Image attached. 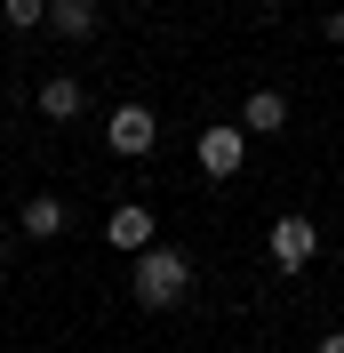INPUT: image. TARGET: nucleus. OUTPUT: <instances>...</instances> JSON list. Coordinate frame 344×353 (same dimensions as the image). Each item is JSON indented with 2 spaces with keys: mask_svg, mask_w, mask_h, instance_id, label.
Here are the masks:
<instances>
[{
  "mask_svg": "<svg viewBox=\"0 0 344 353\" xmlns=\"http://www.w3.org/2000/svg\"><path fill=\"white\" fill-rule=\"evenodd\" d=\"M184 289H193V257H184V249H144V257H136V273H129V297L144 313H169V305H184Z\"/></svg>",
  "mask_w": 344,
  "mask_h": 353,
  "instance_id": "f257e3e1",
  "label": "nucleus"
},
{
  "mask_svg": "<svg viewBox=\"0 0 344 353\" xmlns=\"http://www.w3.org/2000/svg\"><path fill=\"white\" fill-rule=\"evenodd\" d=\"M193 161H200V176H240V161H248V129L240 121H216V129H200V145H193Z\"/></svg>",
  "mask_w": 344,
  "mask_h": 353,
  "instance_id": "f03ea898",
  "label": "nucleus"
},
{
  "mask_svg": "<svg viewBox=\"0 0 344 353\" xmlns=\"http://www.w3.org/2000/svg\"><path fill=\"white\" fill-rule=\"evenodd\" d=\"M152 137H160V112H152V105H120V112L105 121V145H112L120 161H144Z\"/></svg>",
  "mask_w": 344,
  "mask_h": 353,
  "instance_id": "7ed1b4c3",
  "label": "nucleus"
},
{
  "mask_svg": "<svg viewBox=\"0 0 344 353\" xmlns=\"http://www.w3.org/2000/svg\"><path fill=\"white\" fill-rule=\"evenodd\" d=\"M264 249H272L280 273H304V265H312V249H321V225H312V217H272Z\"/></svg>",
  "mask_w": 344,
  "mask_h": 353,
  "instance_id": "20e7f679",
  "label": "nucleus"
},
{
  "mask_svg": "<svg viewBox=\"0 0 344 353\" xmlns=\"http://www.w3.org/2000/svg\"><path fill=\"white\" fill-rule=\"evenodd\" d=\"M105 241H112V249H129V257L160 249V241H152V209H144V201H120V209L105 217Z\"/></svg>",
  "mask_w": 344,
  "mask_h": 353,
  "instance_id": "39448f33",
  "label": "nucleus"
},
{
  "mask_svg": "<svg viewBox=\"0 0 344 353\" xmlns=\"http://www.w3.org/2000/svg\"><path fill=\"white\" fill-rule=\"evenodd\" d=\"M240 129H248V137L288 129V97H280V88H248V97H240Z\"/></svg>",
  "mask_w": 344,
  "mask_h": 353,
  "instance_id": "423d86ee",
  "label": "nucleus"
},
{
  "mask_svg": "<svg viewBox=\"0 0 344 353\" xmlns=\"http://www.w3.org/2000/svg\"><path fill=\"white\" fill-rule=\"evenodd\" d=\"M80 105H88V88L72 81V72H48L41 81V112L48 121H80Z\"/></svg>",
  "mask_w": 344,
  "mask_h": 353,
  "instance_id": "0eeeda50",
  "label": "nucleus"
},
{
  "mask_svg": "<svg viewBox=\"0 0 344 353\" xmlns=\"http://www.w3.org/2000/svg\"><path fill=\"white\" fill-rule=\"evenodd\" d=\"M96 0H48V32H65V41H88V32H96Z\"/></svg>",
  "mask_w": 344,
  "mask_h": 353,
  "instance_id": "6e6552de",
  "label": "nucleus"
},
{
  "mask_svg": "<svg viewBox=\"0 0 344 353\" xmlns=\"http://www.w3.org/2000/svg\"><path fill=\"white\" fill-rule=\"evenodd\" d=\"M24 233H32V241H56V233H65V201L32 193V201H24Z\"/></svg>",
  "mask_w": 344,
  "mask_h": 353,
  "instance_id": "1a4fd4ad",
  "label": "nucleus"
},
{
  "mask_svg": "<svg viewBox=\"0 0 344 353\" xmlns=\"http://www.w3.org/2000/svg\"><path fill=\"white\" fill-rule=\"evenodd\" d=\"M0 17L17 24V32H32V24H48V0H0Z\"/></svg>",
  "mask_w": 344,
  "mask_h": 353,
  "instance_id": "9d476101",
  "label": "nucleus"
},
{
  "mask_svg": "<svg viewBox=\"0 0 344 353\" xmlns=\"http://www.w3.org/2000/svg\"><path fill=\"white\" fill-rule=\"evenodd\" d=\"M321 41H328V48H344V8H328V17H321Z\"/></svg>",
  "mask_w": 344,
  "mask_h": 353,
  "instance_id": "9b49d317",
  "label": "nucleus"
},
{
  "mask_svg": "<svg viewBox=\"0 0 344 353\" xmlns=\"http://www.w3.org/2000/svg\"><path fill=\"white\" fill-rule=\"evenodd\" d=\"M312 353H344V330H328V337H321V345H312Z\"/></svg>",
  "mask_w": 344,
  "mask_h": 353,
  "instance_id": "f8f14e48",
  "label": "nucleus"
},
{
  "mask_svg": "<svg viewBox=\"0 0 344 353\" xmlns=\"http://www.w3.org/2000/svg\"><path fill=\"white\" fill-rule=\"evenodd\" d=\"M0 241H8V217H0Z\"/></svg>",
  "mask_w": 344,
  "mask_h": 353,
  "instance_id": "ddd939ff",
  "label": "nucleus"
}]
</instances>
